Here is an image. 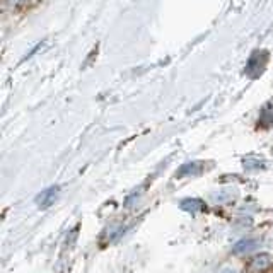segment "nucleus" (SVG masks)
Here are the masks:
<instances>
[{
  "mask_svg": "<svg viewBox=\"0 0 273 273\" xmlns=\"http://www.w3.org/2000/svg\"><path fill=\"white\" fill-rule=\"evenodd\" d=\"M260 239H254V238H248V239H242V241L236 242L234 248H232V253L234 254H248L251 251L260 248Z\"/></svg>",
  "mask_w": 273,
  "mask_h": 273,
  "instance_id": "f257e3e1",
  "label": "nucleus"
},
{
  "mask_svg": "<svg viewBox=\"0 0 273 273\" xmlns=\"http://www.w3.org/2000/svg\"><path fill=\"white\" fill-rule=\"evenodd\" d=\"M57 197H58V186H51V188H48V190L41 191V193L38 195V198H36V204L41 206V208H48L50 205L55 204Z\"/></svg>",
  "mask_w": 273,
  "mask_h": 273,
  "instance_id": "f03ea898",
  "label": "nucleus"
},
{
  "mask_svg": "<svg viewBox=\"0 0 273 273\" xmlns=\"http://www.w3.org/2000/svg\"><path fill=\"white\" fill-rule=\"evenodd\" d=\"M270 267H272V256L267 253H261V254H258V256H254L249 263L251 272H256V273L268 270Z\"/></svg>",
  "mask_w": 273,
  "mask_h": 273,
  "instance_id": "7ed1b4c3",
  "label": "nucleus"
},
{
  "mask_svg": "<svg viewBox=\"0 0 273 273\" xmlns=\"http://www.w3.org/2000/svg\"><path fill=\"white\" fill-rule=\"evenodd\" d=\"M204 171V164L202 162H188V164H183L179 168V171L176 172L178 178H183V176H197Z\"/></svg>",
  "mask_w": 273,
  "mask_h": 273,
  "instance_id": "20e7f679",
  "label": "nucleus"
},
{
  "mask_svg": "<svg viewBox=\"0 0 273 273\" xmlns=\"http://www.w3.org/2000/svg\"><path fill=\"white\" fill-rule=\"evenodd\" d=\"M181 208L184 210V212H202V210L206 208L205 202L200 200V198H186V200L181 202Z\"/></svg>",
  "mask_w": 273,
  "mask_h": 273,
  "instance_id": "39448f33",
  "label": "nucleus"
},
{
  "mask_svg": "<svg viewBox=\"0 0 273 273\" xmlns=\"http://www.w3.org/2000/svg\"><path fill=\"white\" fill-rule=\"evenodd\" d=\"M244 166L248 169H263L265 168V162L263 161H256V159H246Z\"/></svg>",
  "mask_w": 273,
  "mask_h": 273,
  "instance_id": "423d86ee",
  "label": "nucleus"
},
{
  "mask_svg": "<svg viewBox=\"0 0 273 273\" xmlns=\"http://www.w3.org/2000/svg\"><path fill=\"white\" fill-rule=\"evenodd\" d=\"M220 273H236V270H232V268H226V270H222Z\"/></svg>",
  "mask_w": 273,
  "mask_h": 273,
  "instance_id": "0eeeda50",
  "label": "nucleus"
}]
</instances>
